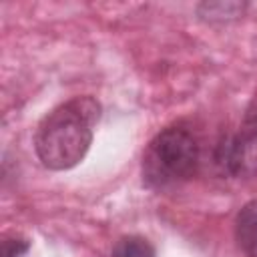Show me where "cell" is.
I'll list each match as a JSON object with an SVG mask.
<instances>
[{
  "label": "cell",
  "mask_w": 257,
  "mask_h": 257,
  "mask_svg": "<svg viewBox=\"0 0 257 257\" xmlns=\"http://www.w3.org/2000/svg\"><path fill=\"white\" fill-rule=\"evenodd\" d=\"M155 247L141 235H124L116 241L112 257H155Z\"/></svg>",
  "instance_id": "5"
},
{
  "label": "cell",
  "mask_w": 257,
  "mask_h": 257,
  "mask_svg": "<svg viewBox=\"0 0 257 257\" xmlns=\"http://www.w3.org/2000/svg\"><path fill=\"white\" fill-rule=\"evenodd\" d=\"M217 165L231 177L257 175V106L249 108L239 128L217 147Z\"/></svg>",
  "instance_id": "3"
},
{
  "label": "cell",
  "mask_w": 257,
  "mask_h": 257,
  "mask_svg": "<svg viewBox=\"0 0 257 257\" xmlns=\"http://www.w3.org/2000/svg\"><path fill=\"white\" fill-rule=\"evenodd\" d=\"M30 243L24 237H4L2 241V255L4 257H22L28 251Z\"/></svg>",
  "instance_id": "6"
},
{
  "label": "cell",
  "mask_w": 257,
  "mask_h": 257,
  "mask_svg": "<svg viewBox=\"0 0 257 257\" xmlns=\"http://www.w3.org/2000/svg\"><path fill=\"white\" fill-rule=\"evenodd\" d=\"M199 167V143L183 124L159 131L143 155V181L149 187H169L191 179Z\"/></svg>",
  "instance_id": "2"
},
{
  "label": "cell",
  "mask_w": 257,
  "mask_h": 257,
  "mask_svg": "<svg viewBox=\"0 0 257 257\" xmlns=\"http://www.w3.org/2000/svg\"><path fill=\"white\" fill-rule=\"evenodd\" d=\"M100 104L92 96H74L52 108L36 126L34 151L50 171L76 167L90 149Z\"/></svg>",
  "instance_id": "1"
},
{
  "label": "cell",
  "mask_w": 257,
  "mask_h": 257,
  "mask_svg": "<svg viewBox=\"0 0 257 257\" xmlns=\"http://www.w3.org/2000/svg\"><path fill=\"white\" fill-rule=\"evenodd\" d=\"M235 241L245 257H257V199L247 201L235 217Z\"/></svg>",
  "instance_id": "4"
}]
</instances>
